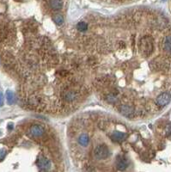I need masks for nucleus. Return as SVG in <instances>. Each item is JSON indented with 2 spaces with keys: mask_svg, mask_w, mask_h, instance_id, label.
<instances>
[{
  "mask_svg": "<svg viewBox=\"0 0 171 172\" xmlns=\"http://www.w3.org/2000/svg\"><path fill=\"white\" fill-rule=\"evenodd\" d=\"M139 50L144 57H149L154 51V41L150 35H144L140 39Z\"/></svg>",
  "mask_w": 171,
  "mask_h": 172,
  "instance_id": "f257e3e1",
  "label": "nucleus"
},
{
  "mask_svg": "<svg viewBox=\"0 0 171 172\" xmlns=\"http://www.w3.org/2000/svg\"><path fill=\"white\" fill-rule=\"evenodd\" d=\"M94 155L97 159H106L110 156V151L107 145L102 144L95 148Z\"/></svg>",
  "mask_w": 171,
  "mask_h": 172,
  "instance_id": "f03ea898",
  "label": "nucleus"
},
{
  "mask_svg": "<svg viewBox=\"0 0 171 172\" xmlns=\"http://www.w3.org/2000/svg\"><path fill=\"white\" fill-rule=\"evenodd\" d=\"M170 99H171V96L168 93L164 92L156 97V102L158 106L162 107V106H166L167 104H168V102H170Z\"/></svg>",
  "mask_w": 171,
  "mask_h": 172,
  "instance_id": "7ed1b4c3",
  "label": "nucleus"
},
{
  "mask_svg": "<svg viewBox=\"0 0 171 172\" xmlns=\"http://www.w3.org/2000/svg\"><path fill=\"white\" fill-rule=\"evenodd\" d=\"M29 133L34 137H40L44 133V128L40 125H35L30 128Z\"/></svg>",
  "mask_w": 171,
  "mask_h": 172,
  "instance_id": "20e7f679",
  "label": "nucleus"
},
{
  "mask_svg": "<svg viewBox=\"0 0 171 172\" xmlns=\"http://www.w3.org/2000/svg\"><path fill=\"white\" fill-rule=\"evenodd\" d=\"M37 164H38V166H39V168H40L41 170L48 169L50 168V165H51L50 161L48 159L45 158V157H42L38 159Z\"/></svg>",
  "mask_w": 171,
  "mask_h": 172,
  "instance_id": "39448f33",
  "label": "nucleus"
},
{
  "mask_svg": "<svg viewBox=\"0 0 171 172\" xmlns=\"http://www.w3.org/2000/svg\"><path fill=\"white\" fill-rule=\"evenodd\" d=\"M115 165H116V168L119 170H124L127 167V162L124 157H117L116 161H115Z\"/></svg>",
  "mask_w": 171,
  "mask_h": 172,
  "instance_id": "423d86ee",
  "label": "nucleus"
},
{
  "mask_svg": "<svg viewBox=\"0 0 171 172\" xmlns=\"http://www.w3.org/2000/svg\"><path fill=\"white\" fill-rule=\"evenodd\" d=\"M162 48L165 52L171 54V35H168L165 37L162 42Z\"/></svg>",
  "mask_w": 171,
  "mask_h": 172,
  "instance_id": "0eeeda50",
  "label": "nucleus"
},
{
  "mask_svg": "<svg viewBox=\"0 0 171 172\" xmlns=\"http://www.w3.org/2000/svg\"><path fill=\"white\" fill-rule=\"evenodd\" d=\"M110 137L116 142H121L122 140L125 139V138L126 137V134L121 132H114Z\"/></svg>",
  "mask_w": 171,
  "mask_h": 172,
  "instance_id": "6e6552de",
  "label": "nucleus"
},
{
  "mask_svg": "<svg viewBox=\"0 0 171 172\" xmlns=\"http://www.w3.org/2000/svg\"><path fill=\"white\" fill-rule=\"evenodd\" d=\"M63 5L62 0H50V5L54 11L60 10L63 7Z\"/></svg>",
  "mask_w": 171,
  "mask_h": 172,
  "instance_id": "1a4fd4ad",
  "label": "nucleus"
},
{
  "mask_svg": "<svg viewBox=\"0 0 171 172\" xmlns=\"http://www.w3.org/2000/svg\"><path fill=\"white\" fill-rule=\"evenodd\" d=\"M89 140H90L89 136H88L87 134H85V133L81 134L80 137H79V139H78V142H79V144H80L82 146H86V145H88Z\"/></svg>",
  "mask_w": 171,
  "mask_h": 172,
  "instance_id": "9d476101",
  "label": "nucleus"
},
{
  "mask_svg": "<svg viewBox=\"0 0 171 172\" xmlns=\"http://www.w3.org/2000/svg\"><path fill=\"white\" fill-rule=\"evenodd\" d=\"M6 97H7V101L9 102V104H13L15 102V96L12 91L11 90H7L6 92Z\"/></svg>",
  "mask_w": 171,
  "mask_h": 172,
  "instance_id": "9b49d317",
  "label": "nucleus"
},
{
  "mask_svg": "<svg viewBox=\"0 0 171 172\" xmlns=\"http://www.w3.org/2000/svg\"><path fill=\"white\" fill-rule=\"evenodd\" d=\"M53 21L58 24V25H60L62 24V23L64 22V18L61 15H56L53 17Z\"/></svg>",
  "mask_w": 171,
  "mask_h": 172,
  "instance_id": "f8f14e48",
  "label": "nucleus"
},
{
  "mask_svg": "<svg viewBox=\"0 0 171 172\" xmlns=\"http://www.w3.org/2000/svg\"><path fill=\"white\" fill-rule=\"evenodd\" d=\"M87 28H88V26H87L86 23H84V22H80L77 24V29L80 31H85V30H87Z\"/></svg>",
  "mask_w": 171,
  "mask_h": 172,
  "instance_id": "ddd939ff",
  "label": "nucleus"
},
{
  "mask_svg": "<svg viewBox=\"0 0 171 172\" xmlns=\"http://www.w3.org/2000/svg\"><path fill=\"white\" fill-rule=\"evenodd\" d=\"M5 156V150H0V160L3 159Z\"/></svg>",
  "mask_w": 171,
  "mask_h": 172,
  "instance_id": "4468645a",
  "label": "nucleus"
},
{
  "mask_svg": "<svg viewBox=\"0 0 171 172\" xmlns=\"http://www.w3.org/2000/svg\"><path fill=\"white\" fill-rule=\"evenodd\" d=\"M4 104V97H3V94L2 92H0V107Z\"/></svg>",
  "mask_w": 171,
  "mask_h": 172,
  "instance_id": "2eb2a0df",
  "label": "nucleus"
}]
</instances>
